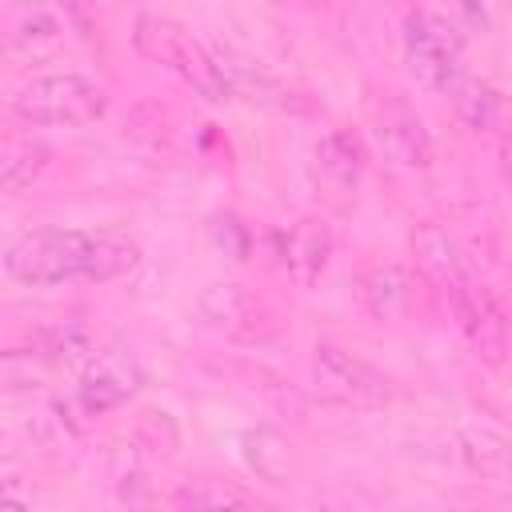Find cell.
Returning <instances> with one entry per match:
<instances>
[{
  "label": "cell",
  "mask_w": 512,
  "mask_h": 512,
  "mask_svg": "<svg viewBox=\"0 0 512 512\" xmlns=\"http://www.w3.org/2000/svg\"><path fill=\"white\" fill-rule=\"evenodd\" d=\"M140 260L136 240L84 228H36L4 248V272L32 288L56 284H108Z\"/></svg>",
  "instance_id": "1"
},
{
  "label": "cell",
  "mask_w": 512,
  "mask_h": 512,
  "mask_svg": "<svg viewBox=\"0 0 512 512\" xmlns=\"http://www.w3.org/2000/svg\"><path fill=\"white\" fill-rule=\"evenodd\" d=\"M132 44L144 60L168 68L196 96H204V100H228L232 96V88L224 80V68H220V56L212 48H204L184 24L144 12L132 24Z\"/></svg>",
  "instance_id": "2"
},
{
  "label": "cell",
  "mask_w": 512,
  "mask_h": 512,
  "mask_svg": "<svg viewBox=\"0 0 512 512\" xmlns=\"http://www.w3.org/2000/svg\"><path fill=\"white\" fill-rule=\"evenodd\" d=\"M108 92L80 72H44L12 88L8 112L32 128H80L100 120Z\"/></svg>",
  "instance_id": "3"
},
{
  "label": "cell",
  "mask_w": 512,
  "mask_h": 512,
  "mask_svg": "<svg viewBox=\"0 0 512 512\" xmlns=\"http://www.w3.org/2000/svg\"><path fill=\"white\" fill-rule=\"evenodd\" d=\"M312 384L324 400L344 404V408H376L392 400V380L376 364H368L364 356L340 344L312 348Z\"/></svg>",
  "instance_id": "4"
},
{
  "label": "cell",
  "mask_w": 512,
  "mask_h": 512,
  "mask_svg": "<svg viewBox=\"0 0 512 512\" xmlns=\"http://www.w3.org/2000/svg\"><path fill=\"white\" fill-rule=\"evenodd\" d=\"M404 52L412 72L440 92H452V84L460 80V56L464 44L456 36V28L432 12H408L404 20Z\"/></svg>",
  "instance_id": "5"
},
{
  "label": "cell",
  "mask_w": 512,
  "mask_h": 512,
  "mask_svg": "<svg viewBox=\"0 0 512 512\" xmlns=\"http://www.w3.org/2000/svg\"><path fill=\"white\" fill-rule=\"evenodd\" d=\"M444 296L452 300V316H456L460 332L468 336L472 352L484 364H504L508 360V320H504L500 304L492 300V292L484 284H476L472 276H464L452 288H444Z\"/></svg>",
  "instance_id": "6"
},
{
  "label": "cell",
  "mask_w": 512,
  "mask_h": 512,
  "mask_svg": "<svg viewBox=\"0 0 512 512\" xmlns=\"http://www.w3.org/2000/svg\"><path fill=\"white\" fill-rule=\"evenodd\" d=\"M372 132L384 148V156L400 168L424 172L432 164V136L420 120V112L404 96H384L372 112Z\"/></svg>",
  "instance_id": "7"
},
{
  "label": "cell",
  "mask_w": 512,
  "mask_h": 512,
  "mask_svg": "<svg viewBox=\"0 0 512 512\" xmlns=\"http://www.w3.org/2000/svg\"><path fill=\"white\" fill-rule=\"evenodd\" d=\"M200 316L204 324L240 340H264L268 332H276V312L260 296H252L244 284H212L200 296Z\"/></svg>",
  "instance_id": "8"
},
{
  "label": "cell",
  "mask_w": 512,
  "mask_h": 512,
  "mask_svg": "<svg viewBox=\"0 0 512 512\" xmlns=\"http://www.w3.org/2000/svg\"><path fill=\"white\" fill-rule=\"evenodd\" d=\"M312 168H316V180L324 192L340 196V200H352L356 188H360V176L368 168V152H364V140L352 132V128H332L316 140L312 148Z\"/></svg>",
  "instance_id": "9"
},
{
  "label": "cell",
  "mask_w": 512,
  "mask_h": 512,
  "mask_svg": "<svg viewBox=\"0 0 512 512\" xmlns=\"http://www.w3.org/2000/svg\"><path fill=\"white\" fill-rule=\"evenodd\" d=\"M332 248H336L332 224H328L324 216H304V220H296L292 232L284 236V244H280V264H284V272H288V280H292L296 288H312V284L324 276V268H328V260H332Z\"/></svg>",
  "instance_id": "10"
},
{
  "label": "cell",
  "mask_w": 512,
  "mask_h": 512,
  "mask_svg": "<svg viewBox=\"0 0 512 512\" xmlns=\"http://www.w3.org/2000/svg\"><path fill=\"white\" fill-rule=\"evenodd\" d=\"M356 300L372 320L396 324L416 308V276L404 264H372L356 280Z\"/></svg>",
  "instance_id": "11"
},
{
  "label": "cell",
  "mask_w": 512,
  "mask_h": 512,
  "mask_svg": "<svg viewBox=\"0 0 512 512\" xmlns=\"http://www.w3.org/2000/svg\"><path fill=\"white\" fill-rule=\"evenodd\" d=\"M140 384H144V372H140L136 360H128V356H100L84 372V380L76 388V400H80L84 416H104V412L120 408L124 400H132L140 392Z\"/></svg>",
  "instance_id": "12"
},
{
  "label": "cell",
  "mask_w": 512,
  "mask_h": 512,
  "mask_svg": "<svg viewBox=\"0 0 512 512\" xmlns=\"http://www.w3.org/2000/svg\"><path fill=\"white\" fill-rule=\"evenodd\" d=\"M412 252H416V264H420L424 280L436 284L440 292L468 276V272H464V260H460V248H456L452 232H448L440 220L416 224V232H412Z\"/></svg>",
  "instance_id": "13"
},
{
  "label": "cell",
  "mask_w": 512,
  "mask_h": 512,
  "mask_svg": "<svg viewBox=\"0 0 512 512\" xmlns=\"http://www.w3.org/2000/svg\"><path fill=\"white\" fill-rule=\"evenodd\" d=\"M48 160H52V148L40 136H32V132H8L4 136V148H0V188L8 196L24 192L28 184H36L44 176Z\"/></svg>",
  "instance_id": "14"
},
{
  "label": "cell",
  "mask_w": 512,
  "mask_h": 512,
  "mask_svg": "<svg viewBox=\"0 0 512 512\" xmlns=\"http://www.w3.org/2000/svg\"><path fill=\"white\" fill-rule=\"evenodd\" d=\"M92 348V332L80 320H52L28 332V352L40 360H76Z\"/></svg>",
  "instance_id": "15"
},
{
  "label": "cell",
  "mask_w": 512,
  "mask_h": 512,
  "mask_svg": "<svg viewBox=\"0 0 512 512\" xmlns=\"http://www.w3.org/2000/svg\"><path fill=\"white\" fill-rule=\"evenodd\" d=\"M452 100H456V112L468 128H496L500 120V92L484 80H456L452 84Z\"/></svg>",
  "instance_id": "16"
},
{
  "label": "cell",
  "mask_w": 512,
  "mask_h": 512,
  "mask_svg": "<svg viewBox=\"0 0 512 512\" xmlns=\"http://www.w3.org/2000/svg\"><path fill=\"white\" fill-rule=\"evenodd\" d=\"M168 504L172 508H248L252 496L224 480H192V484H180L168 496Z\"/></svg>",
  "instance_id": "17"
},
{
  "label": "cell",
  "mask_w": 512,
  "mask_h": 512,
  "mask_svg": "<svg viewBox=\"0 0 512 512\" xmlns=\"http://www.w3.org/2000/svg\"><path fill=\"white\" fill-rule=\"evenodd\" d=\"M56 44H60V24H56L48 12H32V16H24V20L12 28V48H16V52L40 56V52H52Z\"/></svg>",
  "instance_id": "18"
},
{
  "label": "cell",
  "mask_w": 512,
  "mask_h": 512,
  "mask_svg": "<svg viewBox=\"0 0 512 512\" xmlns=\"http://www.w3.org/2000/svg\"><path fill=\"white\" fill-rule=\"evenodd\" d=\"M460 4L468 8V16H472V20H480V24L488 20V0H460Z\"/></svg>",
  "instance_id": "19"
},
{
  "label": "cell",
  "mask_w": 512,
  "mask_h": 512,
  "mask_svg": "<svg viewBox=\"0 0 512 512\" xmlns=\"http://www.w3.org/2000/svg\"><path fill=\"white\" fill-rule=\"evenodd\" d=\"M272 4H296V8H320L324 0H272Z\"/></svg>",
  "instance_id": "20"
},
{
  "label": "cell",
  "mask_w": 512,
  "mask_h": 512,
  "mask_svg": "<svg viewBox=\"0 0 512 512\" xmlns=\"http://www.w3.org/2000/svg\"><path fill=\"white\" fill-rule=\"evenodd\" d=\"M508 160H512V144H508Z\"/></svg>",
  "instance_id": "21"
}]
</instances>
